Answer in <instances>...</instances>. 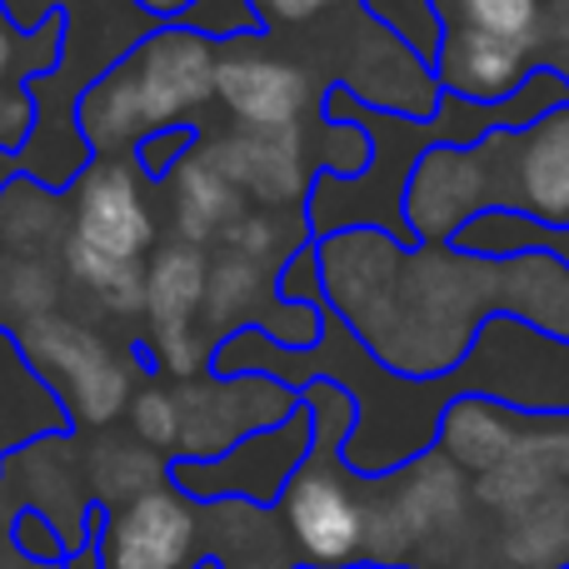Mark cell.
<instances>
[{
    "instance_id": "cell-12",
    "label": "cell",
    "mask_w": 569,
    "mask_h": 569,
    "mask_svg": "<svg viewBox=\"0 0 569 569\" xmlns=\"http://www.w3.org/2000/svg\"><path fill=\"white\" fill-rule=\"evenodd\" d=\"M525 425H530L525 410H510V405H500V400H480V395H460V400L445 405L435 450H440L455 470L480 480V475H490L495 465L510 460L520 435H525Z\"/></svg>"
},
{
    "instance_id": "cell-17",
    "label": "cell",
    "mask_w": 569,
    "mask_h": 569,
    "mask_svg": "<svg viewBox=\"0 0 569 569\" xmlns=\"http://www.w3.org/2000/svg\"><path fill=\"white\" fill-rule=\"evenodd\" d=\"M90 480L110 505H130L136 495L170 480V465L146 445H100L90 460Z\"/></svg>"
},
{
    "instance_id": "cell-21",
    "label": "cell",
    "mask_w": 569,
    "mask_h": 569,
    "mask_svg": "<svg viewBox=\"0 0 569 569\" xmlns=\"http://www.w3.org/2000/svg\"><path fill=\"white\" fill-rule=\"evenodd\" d=\"M196 150V126H170V130H156L136 146V166L146 180H166L176 176V166Z\"/></svg>"
},
{
    "instance_id": "cell-10",
    "label": "cell",
    "mask_w": 569,
    "mask_h": 569,
    "mask_svg": "<svg viewBox=\"0 0 569 569\" xmlns=\"http://www.w3.org/2000/svg\"><path fill=\"white\" fill-rule=\"evenodd\" d=\"M206 160L240 190V196H256L260 206H295V200L310 196L300 126H290V130H240V136L210 146Z\"/></svg>"
},
{
    "instance_id": "cell-5",
    "label": "cell",
    "mask_w": 569,
    "mask_h": 569,
    "mask_svg": "<svg viewBox=\"0 0 569 569\" xmlns=\"http://www.w3.org/2000/svg\"><path fill=\"white\" fill-rule=\"evenodd\" d=\"M96 550L106 569H196L200 505L166 480L130 505H116L96 530Z\"/></svg>"
},
{
    "instance_id": "cell-15",
    "label": "cell",
    "mask_w": 569,
    "mask_h": 569,
    "mask_svg": "<svg viewBox=\"0 0 569 569\" xmlns=\"http://www.w3.org/2000/svg\"><path fill=\"white\" fill-rule=\"evenodd\" d=\"M210 260L200 246H166L146 266V320L150 330H186L206 305Z\"/></svg>"
},
{
    "instance_id": "cell-16",
    "label": "cell",
    "mask_w": 569,
    "mask_h": 569,
    "mask_svg": "<svg viewBox=\"0 0 569 569\" xmlns=\"http://www.w3.org/2000/svg\"><path fill=\"white\" fill-rule=\"evenodd\" d=\"M270 270L256 266V260L246 256H220L216 266H210V280H206V320L220 325V340L236 330H256V300L260 295H270L276 300V284L266 280Z\"/></svg>"
},
{
    "instance_id": "cell-19",
    "label": "cell",
    "mask_w": 569,
    "mask_h": 569,
    "mask_svg": "<svg viewBox=\"0 0 569 569\" xmlns=\"http://www.w3.org/2000/svg\"><path fill=\"white\" fill-rule=\"evenodd\" d=\"M465 26V30H485L500 40H520L535 50L540 36V0H455V10H445V30Z\"/></svg>"
},
{
    "instance_id": "cell-23",
    "label": "cell",
    "mask_w": 569,
    "mask_h": 569,
    "mask_svg": "<svg viewBox=\"0 0 569 569\" xmlns=\"http://www.w3.org/2000/svg\"><path fill=\"white\" fill-rule=\"evenodd\" d=\"M16 545L30 555V560H66V540H60V530L40 510L16 515Z\"/></svg>"
},
{
    "instance_id": "cell-20",
    "label": "cell",
    "mask_w": 569,
    "mask_h": 569,
    "mask_svg": "<svg viewBox=\"0 0 569 569\" xmlns=\"http://www.w3.org/2000/svg\"><path fill=\"white\" fill-rule=\"evenodd\" d=\"M130 425H136V440L146 445V450H156V455L180 450V400H176V390H160V385L140 390L136 400H130Z\"/></svg>"
},
{
    "instance_id": "cell-26",
    "label": "cell",
    "mask_w": 569,
    "mask_h": 569,
    "mask_svg": "<svg viewBox=\"0 0 569 569\" xmlns=\"http://www.w3.org/2000/svg\"><path fill=\"white\" fill-rule=\"evenodd\" d=\"M66 569H106V565H100V550H96V535H86V540H80V550L66 555Z\"/></svg>"
},
{
    "instance_id": "cell-8",
    "label": "cell",
    "mask_w": 569,
    "mask_h": 569,
    "mask_svg": "<svg viewBox=\"0 0 569 569\" xmlns=\"http://www.w3.org/2000/svg\"><path fill=\"white\" fill-rule=\"evenodd\" d=\"M530 70H535L530 46L450 26L440 60H435V86H440V96L470 100V106H500V100H510L530 80Z\"/></svg>"
},
{
    "instance_id": "cell-6",
    "label": "cell",
    "mask_w": 569,
    "mask_h": 569,
    "mask_svg": "<svg viewBox=\"0 0 569 569\" xmlns=\"http://www.w3.org/2000/svg\"><path fill=\"white\" fill-rule=\"evenodd\" d=\"M490 206H495V180L490 166H485V150H455V146L425 150L400 196V216L415 246H445V240H455V230H465Z\"/></svg>"
},
{
    "instance_id": "cell-1",
    "label": "cell",
    "mask_w": 569,
    "mask_h": 569,
    "mask_svg": "<svg viewBox=\"0 0 569 569\" xmlns=\"http://www.w3.org/2000/svg\"><path fill=\"white\" fill-rule=\"evenodd\" d=\"M216 40L186 26H156L76 100L80 140L110 160L120 146H140L156 130L190 126V116L216 96Z\"/></svg>"
},
{
    "instance_id": "cell-4",
    "label": "cell",
    "mask_w": 569,
    "mask_h": 569,
    "mask_svg": "<svg viewBox=\"0 0 569 569\" xmlns=\"http://www.w3.org/2000/svg\"><path fill=\"white\" fill-rule=\"evenodd\" d=\"M180 400V450L176 460H220L240 440L290 420L300 395L266 375H230V380H200L176 390Z\"/></svg>"
},
{
    "instance_id": "cell-27",
    "label": "cell",
    "mask_w": 569,
    "mask_h": 569,
    "mask_svg": "<svg viewBox=\"0 0 569 569\" xmlns=\"http://www.w3.org/2000/svg\"><path fill=\"white\" fill-rule=\"evenodd\" d=\"M10 46H16V36H10V20H6V6H0V70L10 66Z\"/></svg>"
},
{
    "instance_id": "cell-7",
    "label": "cell",
    "mask_w": 569,
    "mask_h": 569,
    "mask_svg": "<svg viewBox=\"0 0 569 569\" xmlns=\"http://www.w3.org/2000/svg\"><path fill=\"white\" fill-rule=\"evenodd\" d=\"M66 246L86 250L110 266H140L156 246V216L146 206L140 176L120 160H96L76 186V230Z\"/></svg>"
},
{
    "instance_id": "cell-14",
    "label": "cell",
    "mask_w": 569,
    "mask_h": 569,
    "mask_svg": "<svg viewBox=\"0 0 569 569\" xmlns=\"http://www.w3.org/2000/svg\"><path fill=\"white\" fill-rule=\"evenodd\" d=\"M170 196H176L180 246H206L210 236H226V230L246 216V196H240L206 156H196V150L176 166Z\"/></svg>"
},
{
    "instance_id": "cell-13",
    "label": "cell",
    "mask_w": 569,
    "mask_h": 569,
    "mask_svg": "<svg viewBox=\"0 0 569 569\" xmlns=\"http://www.w3.org/2000/svg\"><path fill=\"white\" fill-rule=\"evenodd\" d=\"M480 555L490 569H569V485H555L535 505L495 520Z\"/></svg>"
},
{
    "instance_id": "cell-9",
    "label": "cell",
    "mask_w": 569,
    "mask_h": 569,
    "mask_svg": "<svg viewBox=\"0 0 569 569\" xmlns=\"http://www.w3.org/2000/svg\"><path fill=\"white\" fill-rule=\"evenodd\" d=\"M216 96L240 120V130H290L305 110V76L290 60L226 50L216 60Z\"/></svg>"
},
{
    "instance_id": "cell-2",
    "label": "cell",
    "mask_w": 569,
    "mask_h": 569,
    "mask_svg": "<svg viewBox=\"0 0 569 569\" xmlns=\"http://www.w3.org/2000/svg\"><path fill=\"white\" fill-rule=\"evenodd\" d=\"M310 445L315 420L300 400V410L290 420L240 440L220 460H170V485L196 505H256V510H270V505H280L295 470L310 460Z\"/></svg>"
},
{
    "instance_id": "cell-24",
    "label": "cell",
    "mask_w": 569,
    "mask_h": 569,
    "mask_svg": "<svg viewBox=\"0 0 569 569\" xmlns=\"http://www.w3.org/2000/svg\"><path fill=\"white\" fill-rule=\"evenodd\" d=\"M256 6V16L266 20H310V16H320V10H330L335 0H250Z\"/></svg>"
},
{
    "instance_id": "cell-3",
    "label": "cell",
    "mask_w": 569,
    "mask_h": 569,
    "mask_svg": "<svg viewBox=\"0 0 569 569\" xmlns=\"http://www.w3.org/2000/svg\"><path fill=\"white\" fill-rule=\"evenodd\" d=\"M20 355L60 390L66 420L110 425L130 405V370L86 330L60 315H36L20 335Z\"/></svg>"
},
{
    "instance_id": "cell-22",
    "label": "cell",
    "mask_w": 569,
    "mask_h": 569,
    "mask_svg": "<svg viewBox=\"0 0 569 569\" xmlns=\"http://www.w3.org/2000/svg\"><path fill=\"white\" fill-rule=\"evenodd\" d=\"M226 250H230V256L256 260V266H266L270 256H280V220L266 216V210H256V216H240L236 226L226 230Z\"/></svg>"
},
{
    "instance_id": "cell-11",
    "label": "cell",
    "mask_w": 569,
    "mask_h": 569,
    "mask_svg": "<svg viewBox=\"0 0 569 569\" xmlns=\"http://www.w3.org/2000/svg\"><path fill=\"white\" fill-rule=\"evenodd\" d=\"M515 146V200L530 220L569 230V110H555L540 126L505 136Z\"/></svg>"
},
{
    "instance_id": "cell-18",
    "label": "cell",
    "mask_w": 569,
    "mask_h": 569,
    "mask_svg": "<svg viewBox=\"0 0 569 569\" xmlns=\"http://www.w3.org/2000/svg\"><path fill=\"white\" fill-rule=\"evenodd\" d=\"M360 6H365V16H370V26L390 30L405 50H415V56L435 70L440 46H445V16L435 0H360Z\"/></svg>"
},
{
    "instance_id": "cell-25",
    "label": "cell",
    "mask_w": 569,
    "mask_h": 569,
    "mask_svg": "<svg viewBox=\"0 0 569 569\" xmlns=\"http://www.w3.org/2000/svg\"><path fill=\"white\" fill-rule=\"evenodd\" d=\"M136 10H146L156 26H176V20H186L190 10L200 6V0H130Z\"/></svg>"
}]
</instances>
